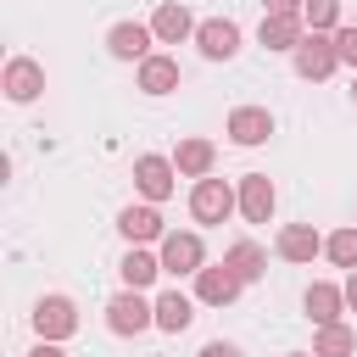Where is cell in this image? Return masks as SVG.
<instances>
[{"label": "cell", "instance_id": "obj_16", "mask_svg": "<svg viewBox=\"0 0 357 357\" xmlns=\"http://www.w3.org/2000/svg\"><path fill=\"white\" fill-rule=\"evenodd\" d=\"M173 167H178L184 178H212V167H218V145H212V139H201V134H190V139H178Z\"/></svg>", "mask_w": 357, "mask_h": 357}, {"label": "cell", "instance_id": "obj_10", "mask_svg": "<svg viewBox=\"0 0 357 357\" xmlns=\"http://www.w3.org/2000/svg\"><path fill=\"white\" fill-rule=\"evenodd\" d=\"M117 234H123L128 245H151V240L162 245V240H167V223H162V212H156L151 201H139V206H123V212H117Z\"/></svg>", "mask_w": 357, "mask_h": 357}, {"label": "cell", "instance_id": "obj_5", "mask_svg": "<svg viewBox=\"0 0 357 357\" xmlns=\"http://www.w3.org/2000/svg\"><path fill=\"white\" fill-rule=\"evenodd\" d=\"M296 78H307V84H324L335 67H340V56H335V33H307L301 45H296Z\"/></svg>", "mask_w": 357, "mask_h": 357}, {"label": "cell", "instance_id": "obj_25", "mask_svg": "<svg viewBox=\"0 0 357 357\" xmlns=\"http://www.w3.org/2000/svg\"><path fill=\"white\" fill-rule=\"evenodd\" d=\"M301 22H307V33H335L340 28V0H307Z\"/></svg>", "mask_w": 357, "mask_h": 357}, {"label": "cell", "instance_id": "obj_20", "mask_svg": "<svg viewBox=\"0 0 357 357\" xmlns=\"http://www.w3.org/2000/svg\"><path fill=\"white\" fill-rule=\"evenodd\" d=\"M139 89H145V95H173V89H178V61L162 56V50L145 56V61H139Z\"/></svg>", "mask_w": 357, "mask_h": 357}, {"label": "cell", "instance_id": "obj_11", "mask_svg": "<svg viewBox=\"0 0 357 357\" xmlns=\"http://www.w3.org/2000/svg\"><path fill=\"white\" fill-rule=\"evenodd\" d=\"M234 190H240V218H245V223H268V218H273L279 190H273V178H268V173H245Z\"/></svg>", "mask_w": 357, "mask_h": 357}, {"label": "cell", "instance_id": "obj_26", "mask_svg": "<svg viewBox=\"0 0 357 357\" xmlns=\"http://www.w3.org/2000/svg\"><path fill=\"white\" fill-rule=\"evenodd\" d=\"M335 56H340V67L357 73V28H335Z\"/></svg>", "mask_w": 357, "mask_h": 357}, {"label": "cell", "instance_id": "obj_7", "mask_svg": "<svg viewBox=\"0 0 357 357\" xmlns=\"http://www.w3.org/2000/svg\"><path fill=\"white\" fill-rule=\"evenodd\" d=\"M240 290H245V279L229 262H206L195 273V301H206V307H229V301H240Z\"/></svg>", "mask_w": 357, "mask_h": 357}, {"label": "cell", "instance_id": "obj_31", "mask_svg": "<svg viewBox=\"0 0 357 357\" xmlns=\"http://www.w3.org/2000/svg\"><path fill=\"white\" fill-rule=\"evenodd\" d=\"M351 100H357V78H351Z\"/></svg>", "mask_w": 357, "mask_h": 357}, {"label": "cell", "instance_id": "obj_18", "mask_svg": "<svg viewBox=\"0 0 357 357\" xmlns=\"http://www.w3.org/2000/svg\"><path fill=\"white\" fill-rule=\"evenodd\" d=\"M195 17L178 6V0H167V6H156V17H151V33H156V45H178V39H195Z\"/></svg>", "mask_w": 357, "mask_h": 357}, {"label": "cell", "instance_id": "obj_8", "mask_svg": "<svg viewBox=\"0 0 357 357\" xmlns=\"http://www.w3.org/2000/svg\"><path fill=\"white\" fill-rule=\"evenodd\" d=\"M0 89H6V100L28 106V100H39V95H45V67H39L33 56H11V61H6Z\"/></svg>", "mask_w": 357, "mask_h": 357}, {"label": "cell", "instance_id": "obj_6", "mask_svg": "<svg viewBox=\"0 0 357 357\" xmlns=\"http://www.w3.org/2000/svg\"><path fill=\"white\" fill-rule=\"evenodd\" d=\"M195 50H201L206 61H234V56H240V22H234V17H206V22L195 28Z\"/></svg>", "mask_w": 357, "mask_h": 357}, {"label": "cell", "instance_id": "obj_29", "mask_svg": "<svg viewBox=\"0 0 357 357\" xmlns=\"http://www.w3.org/2000/svg\"><path fill=\"white\" fill-rule=\"evenodd\" d=\"M28 357H67V351H61V346H56V340H39V346H33V351H28Z\"/></svg>", "mask_w": 357, "mask_h": 357}, {"label": "cell", "instance_id": "obj_2", "mask_svg": "<svg viewBox=\"0 0 357 357\" xmlns=\"http://www.w3.org/2000/svg\"><path fill=\"white\" fill-rule=\"evenodd\" d=\"M240 212V190L234 184H223V178H195V190H190V218L195 223H223V218H234Z\"/></svg>", "mask_w": 357, "mask_h": 357}, {"label": "cell", "instance_id": "obj_14", "mask_svg": "<svg viewBox=\"0 0 357 357\" xmlns=\"http://www.w3.org/2000/svg\"><path fill=\"white\" fill-rule=\"evenodd\" d=\"M301 39H307V22H301V17H268V11H262V28H257V45H262V50L296 56Z\"/></svg>", "mask_w": 357, "mask_h": 357}, {"label": "cell", "instance_id": "obj_32", "mask_svg": "<svg viewBox=\"0 0 357 357\" xmlns=\"http://www.w3.org/2000/svg\"><path fill=\"white\" fill-rule=\"evenodd\" d=\"M290 357H312V351H290Z\"/></svg>", "mask_w": 357, "mask_h": 357}, {"label": "cell", "instance_id": "obj_24", "mask_svg": "<svg viewBox=\"0 0 357 357\" xmlns=\"http://www.w3.org/2000/svg\"><path fill=\"white\" fill-rule=\"evenodd\" d=\"M324 257H329L335 268H346V273H351V268H357V223L335 229V234L324 240Z\"/></svg>", "mask_w": 357, "mask_h": 357}, {"label": "cell", "instance_id": "obj_21", "mask_svg": "<svg viewBox=\"0 0 357 357\" xmlns=\"http://www.w3.org/2000/svg\"><path fill=\"white\" fill-rule=\"evenodd\" d=\"M190 318H195V301H190L184 290H162V296H156V329L184 335V329H190Z\"/></svg>", "mask_w": 357, "mask_h": 357}, {"label": "cell", "instance_id": "obj_28", "mask_svg": "<svg viewBox=\"0 0 357 357\" xmlns=\"http://www.w3.org/2000/svg\"><path fill=\"white\" fill-rule=\"evenodd\" d=\"M195 357H240V346H234V340H206Z\"/></svg>", "mask_w": 357, "mask_h": 357}, {"label": "cell", "instance_id": "obj_23", "mask_svg": "<svg viewBox=\"0 0 357 357\" xmlns=\"http://www.w3.org/2000/svg\"><path fill=\"white\" fill-rule=\"evenodd\" d=\"M357 351V329L351 324H324L312 329V357H351Z\"/></svg>", "mask_w": 357, "mask_h": 357}, {"label": "cell", "instance_id": "obj_33", "mask_svg": "<svg viewBox=\"0 0 357 357\" xmlns=\"http://www.w3.org/2000/svg\"><path fill=\"white\" fill-rule=\"evenodd\" d=\"M351 223H357V218H351Z\"/></svg>", "mask_w": 357, "mask_h": 357}, {"label": "cell", "instance_id": "obj_3", "mask_svg": "<svg viewBox=\"0 0 357 357\" xmlns=\"http://www.w3.org/2000/svg\"><path fill=\"white\" fill-rule=\"evenodd\" d=\"M33 335L39 340H73L78 335V307H73V296H39L33 301Z\"/></svg>", "mask_w": 357, "mask_h": 357}, {"label": "cell", "instance_id": "obj_17", "mask_svg": "<svg viewBox=\"0 0 357 357\" xmlns=\"http://www.w3.org/2000/svg\"><path fill=\"white\" fill-rule=\"evenodd\" d=\"M273 251H279L284 262H312V257L324 251V234H318L312 223H284L279 240H273Z\"/></svg>", "mask_w": 357, "mask_h": 357}, {"label": "cell", "instance_id": "obj_30", "mask_svg": "<svg viewBox=\"0 0 357 357\" xmlns=\"http://www.w3.org/2000/svg\"><path fill=\"white\" fill-rule=\"evenodd\" d=\"M346 312H357V268L346 273Z\"/></svg>", "mask_w": 357, "mask_h": 357}, {"label": "cell", "instance_id": "obj_15", "mask_svg": "<svg viewBox=\"0 0 357 357\" xmlns=\"http://www.w3.org/2000/svg\"><path fill=\"white\" fill-rule=\"evenodd\" d=\"M151 22H117L112 33H106V50L117 56V61H145V56H156L151 50Z\"/></svg>", "mask_w": 357, "mask_h": 357}, {"label": "cell", "instance_id": "obj_22", "mask_svg": "<svg viewBox=\"0 0 357 357\" xmlns=\"http://www.w3.org/2000/svg\"><path fill=\"white\" fill-rule=\"evenodd\" d=\"M223 262H229V268H234V273H240L245 284H257V279L268 273V251H262L257 240H234V245L223 251Z\"/></svg>", "mask_w": 357, "mask_h": 357}, {"label": "cell", "instance_id": "obj_13", "mask_svg": "<svg viewBox=\"0 0 357 357\" xmlns=\"http://www.w3.org/2000/svg\"><path fill=\"white\" fill-rule=\"evenodd\" d=\"M301 307H307L312 329H324V324H340V312H346V284L312 279V284H307V296H301Z\"/></svg>", "mask_w": 357, "mask_h": 357}, {"label": "cell", "instance_id": "obj_9", "mask_svg": "<svg viewBox=\"0 0 357 357\" xmlns=\"http://www.w3.org/2000/svg\"><path fill=\"white\" fill-rule=\"evenodd\" d=\"M173 178H178L173 156H139V162H134V190H139L151 206H162V201L173 195Z\"/></svg>", "mask_w": 357, "mask_h": 357}, {"label": "cell", "instance_id": "obj_4", "mask_svg": "<svg viewBox=\"0 0 357 357\" xmlns=\"http://www.w3.org/2000/svg\"><path fill=\"white\" fill-rule=\"evenodd\" d=\"M151 324H156V301H145L139 290H123V296L106 301V329L112 335H145Z\"/></svg>", "mask_w": 357, "mask_h": 357}, {"label": "cell", "instance_id": "obj_1", "mask_svg": "<svg viewBox=\"0 0 357 357\" xmlns=\"http://www.w3.org/2000/svg\"><path fill=\"white\" fill-rule=\"evenodd\" d=\"M156 257H162V273H173V279H195L206 268V245H201L195 229H167V240H162Z\"/></svg>", "mask_w": 357, "mask_h": 357}, {"label": "cell", "instance_id": "obj_12", "mask_svg": "<svg viewBox=\"0 0 357 357\" xmlns=\"http://www.w3.org/2000/svg\"><path fill=\"white\" fill-rule=\"evenodd\" d=\"M223 134H229L234 145L251 151V145H262V139L273 134V112H268V106H234L229 123H223Z\"/></svg>", "mask_w": 357, "mask_h": 357}, {"label": "cell", "instance_id": "obj_19", "mask_svg": "<svg viewBox=\"0 0 357 357\" xmlns=\"http://www.w3.org/2000/svg\"><path fill=\"white\" fill-rule=\"evenodd\" d=\"M117 273H123V290H151L156 273H162V257H151L145 245H128L123 262H117Z\"/></svg>", "mask_w": 357, "mask_h": 357}, {"label": "cell", "instance_id": "obj_27", "mask_svg": "<svg viewBox=\"0 0 357 357\" xmlns=\"http://www.w3.org/2000/svg\"><path fill=\"white\" fill-rule=\"evenodd\" d=\"M301 6H307V0H262L268 17H301Z\"/></svg>", "mask_w": 357, "mask_h": 357}]
</instances>
